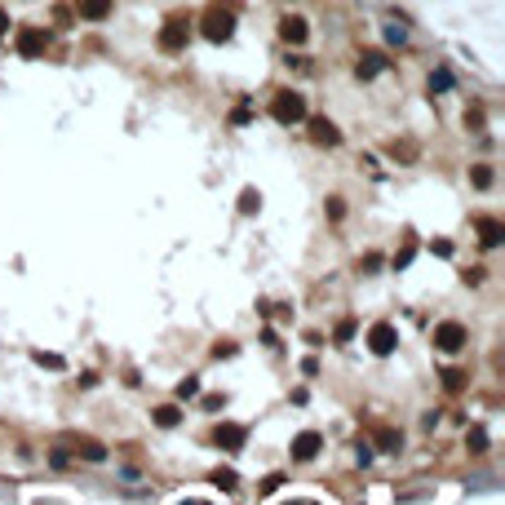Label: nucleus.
I'll use <instances>...</instances> for the list:
<instances>
[{
  "mask_svg": "<svg viewBox=\"0 0 505 505\" xmlns=\"http://www.w3.org/2000/svg\"><path fill=\"white\" fill-rule=\"evenodd\" d=\"M271 115H275L279 124H297V120H306V98L293 93V89H284V93H275Z\"/></svg>",
  "mask_w": 505,
  "mask_h": 505,
  "instance_id": "nucleus-1",
  "label": "nucleus"
},
{
  "mask_svg": "<svg viewBox=\"0 0 505 505\" xmlns=\"http://www.w3.org/2000/svg\"><path fill=\"white\" fill-rule=\"evenodd\" d=\"M434 346L439 350H461L465 346V328L461 324H439L434 328Z\"/></svg>",
  "mask_w": 505,
  "mask_h": 505,
  "instance_id": "nucleus-2",
  "label": "nucleus"
},
{
  "mask_svg": "<svg viewBox=\"0 0 505 505\" xmlns=\"http://www.w3.org/2000/svg\"><path fill=\"white\" fill-rule=\"evenodd\" d=\"M45 31H36V27H27V31H18V54L23 58H36V54H45Z\"/></svg>",
  "mask_w": 505,
  "mask_h": 505,
  "instance_id": "nucleus-3",
  "label": "nucleus"
},
{
  "mask_svg": "<svg viewBox=\"0 0 505 505\" xmlns=\"http://www.w3.org/2000/svg\"><path fill=\"white\" fill-rule=\"evenodd\" d=\"M368 346H373V355H390V350H395V328L377 324L373 332H368Z\"/></svg>",
  "mask_w": 505,
  "mask_h": 505,
  "instance_id": "nucleus-4",
  "label": "nucleus"
},
{
  "mask_svg": "<svg viewBox=\"0 0 505 505\" xmlns=\"http://www.w3.org/2000/svg\"><path fill=\"white\" fill-rule=\"evenodd\" d=\"M231 31H235V18H231V13H213L209 27H204V36H209V40H231Z\"/></svg>",
  "mask_w": 505,
  "mask_h": 505,
  "instance_id": "nucleus-5",
  "label": "nucleus"
},
{
  "mask_svg": "<svg viewBox=\"0 0 505 505\" xmlns=\"http://www.w3.org/2000/svg\"><path fill=\"white\" fill-rule=\"evenodd\" d=\"M76 9H80V18H89V23H103L107 13H111V0H76Z\"/></svg>",
  "mask_w": 505,
  "mask_h": 505,
  "instance_id": "nucleus-6",
  "label": "nucleus"
},
{
  "mask_svg": "<svg viewBox=\"0 0 505 505\" xmlns=\"http://www.w3.org/2000/svg\"><path fill=\"white\" fill-rule=\"evenodd\" d=\"M217 448L240 452L244 448V426H217Z\"/></svg>",
  "mask_w": 505,
  "mask_h": 505,
  "instance_id": "nucleus-7",
  "label": "nucleus"
},
{
  "mask_svg": "<svg viewBox=\"0 0 505 505\" xmlns=\"http://www.w3.org/2000/svg\"><path fill=\"white\" fill-rule=\"evenodd\" d=\"M315 452H319V434L315 430H306V434H297V439H293V457L297 461H310Z\"/></svg>",
  "mask_w": 505,
  "mask_h": 505,
  "instance_id": "nucleus-8",
  "label": "nucleus"
},
{
  "mask_svg": "<svg viewBox=\"0 0 505 505\" xmlns=\"http://www.w3.org/2000/svg\"><path fill=\"white\" fill-rule=\"evenodd\" d=\"M160 45H164V49H178V45H187V23H168V27L160 31Z\"/></svg>",
  "mask_w": 505,
  "mask_h": 505,
  "instance_id": "nucleus-9",
  "label": "nucleus"
},
{
  "mask_svg": "<svg viewBox=\"0 0 505 505\" xmlns=\"http://www.w3.org/2000/svg\"><path fill=\"white\" fill-rule=\"evenodd\" d=\"M284 40H293V45H301V40H306V18H284Z\"/></svg>",
  "mask_w": 505,
  "mask_h": 505,
  "instance_id": "nucleus-10",
  "label": "nucleus"
},
{
  "mask_svg": "<svg viewBox=\"0 0 505 505\" xmlns=\"http://www.w3.org/2000/svg\"><path fill=\"white\" fill-rule=\"evenodd\" d=\"M310 129H315V142H328V146H337V142H342V133H337L328 120H315Z\"/></svg>",
  "mask_w": 505,
  "mask_h": 505,
  "instance_id": "nucleus-11",
  "label": "nucleus"
},
{
  "mask_svg": "<svg viewBox=\"0 0 505 505\" xmlns=\"http://www.w3.org/2000/svg\"><path fill=\"white\" fill-rule=\"evenodd\" d=\"M381 66H385V58H381V54H368V58L359 62V76H364V80H373V76L381 71Z\"/></svg>",
  "mask_w": 505,
  "mask_h": 505,
  "instance_id": "nucleus-12",
  "label": "nucleus"
},
{
  "mask_svg": "<svg viewBox=\"0 0 505 505\" xmlns=\"http://www.w3.org/2000/svg\"><path fill=\"white\" fill-rule=\"evenodd\" d=\"M377 443H381V452H399V448H403V434H399V430H381Z\"/></svg>",
  "mask_w": 505,
  "mask_h": 505,
  "instance_id": "nucleus-13",
  "label": "nucleus"
},
{
  "mask_svg": "<svg viewBox=\"0 0 505 505\" xmlns=\"http://www.w3.org/2000/svg\"><path fill=\"white\" fill-rule=\"evenodd\" d=\"M479 231H483V244H487V248H497V244H501V222H492V217H487Z\"/></svg>",
  "mask_w": 505,
  "mask_h": 505,
  "instance_id": "nucleus-14",
  "label": "nucleus"
},
{
  "mask_svg": "<svg viewBox=\"0 0 505 505\" xmlns=\"http://www.w3.org/2000/svg\"><path fill=\"white\" fill-rule=\"evenodd\" d=\"M213 483L222 487V492H235V483H240V479H235V470H217V475H213Z\"/></svg>",
  "mask_w": 505,
  "mask_h": 505,
  "instance_id": "nucleus-15",
  "label": "nucleus"
},
{
  "mask_svg": "<svg viewBox=\"0 0 505 505\" xmlns=\"http://www.w3.org/2000/svg\"><path fill=\"white\" fill-rule=\"evenodd\" d=\"M470 452H487V434L475 426V430H470Z\"/></svg>",
  "mask_w": 505,
  "mask_h": 505,
  "instance_id": "nucleus-16",
  "label": "nucleus"
},
{
  "mask_svg": "<svg viewBox=\"0 0 505 505\" xmlns=\"http://www.w3.org/2000/svg\"><path fill=\"white\" fill-rule=\"evenodd\" d=\"M156 421L168 430V426H178V408H156Z\"/></svg>",
  "mask_w": 505,
  "mask_h": 505,
  "instance_id": "nucleus-17",
  "label": "nucleus"
},
{
  "mask_svg": "<svg viewBox=\"0 0 505 505\" xmlns=\"http://www.w3.org/2000/svg\"><path fill=\"white\" fill-rule=\"evenodd\" d=\"M257 204H262V199H257V191H253V187H248V191L240 195V209H244V213H253V209H257Z\"/></svg>",
  "mask_w": 505,
  "mask_h": 505,
  "instance_id": "nucleus-18",
  "label": "nucleus"
},
{
  "mask_svg": "<svg viewBox=\"0 0 505 505\" xmlns=\"http://www.w3.org/2000/svg\"><path fill=\"white\" fill-rule=\"evenodd\" d=\"M178 395H182V399H195V395H199V381H195V377H187V381L178 385Z\"/></svg>",
  "mask_w": 505,
  "mask_h": 505,
  "instance_id": "nucleus-19",
  "label": "nucleus"
},
{
  "mask_svg": "<svg viewBox=\"0 0 505 505\" xmlns=\"http://www.w3.org/2000/svg\"><path fill=\"white\" fill-rule=\"evenodd\" d=\"M350 337H355V324H350V319H346V324H337V346H346Z\"/></svg>",
  "mask_w": 505,
  "mask_h": 505,
  "instance_id": "nucleus-20",
  "label": "nucleus"
},
{
  "mask_svg": "<svg viewBox=\"0 0 505 505\" xmlns=\"http://www.w3.org/2000/svg\"><path fill=\"white\" fill-rule=\"evenodd\" d=\"M448 84H452L448 71H434V76H430V93H434V89H448Z\"/></svg>",
  "mask_w": 505,
  "mask_h": 505,
  "instance_id": "nucleus-21",
  "label": "nucleus"
},
{
  "mask_svg": "<svg viewBox=\"0 0 505 505\" xmlns=\"http://www.w3.org/2000/svg\"><path fill=\"white\" fill-rule=\"evenodd\" d=\"M475 187H492V168H475Z\"/></svg>",
  "mask_w": 505,
  "mask_h": 505,
  "instance_id": "nucleus-22",
  "label": "nucleus"
},
{
  "mask_svg": "<svg viewBox=\"0 0 505 505\" xmlns=\"http://www.w3.org/2000/svg\"><path fill=\"white\" fill-rule=\"evenodd\" d=\"M84 457H89V461H107V452L98 448V443H84Z\"/></svg>",
  "mask_w": 505,
  "mask_h": 505,
  "instance_id": "nucleus-23",
  "label": "nucleus"
},
{
  "mask_svg": "<svg viewBox=\"0 0 505 505\" xmlns=\"http://www.w3.org/2000/svg\"><path fill=\"white\" fill-rule=\"evenodd\" d=\"M36 364H45V368H62V359H58V355H45V350H36Z\"/></svg>",
  "mask_w": 505,
  "mask_h": 505,
  "instance_id": "nucleus-24",
  "label": "nucleus"
},
{
  "mask_svg": "<svg viewBox=\"0 0 505 505\" xmlns=\"http://www.w3.org/2000/svg\"><path fill=\"white\" fill-rule=\"evenodd\" d=\"M403 36H408L403 27H385V40H390V45H403Z\"/></svg>",
  "mask_w": 505,
  "mask_h": 505,
  "instance_id": "nucleus-25",
  "label": "nucleus"
},
{
  "mask_svg": "<svg viewBox=\"0 0 505 505\" xmlns=\"http://www.w3.org/2000/svg\"><path fill=\"white\" fill-rule=\"evenodd\" d=\"M5 27H9V18H5V13H0V36H5Z\"/></svg>",
  "mask_w": 505,
  "mask_h": 505,
  "instance_id": "nucleus-26",
  "label": "nucleus"
}]
</instances>
